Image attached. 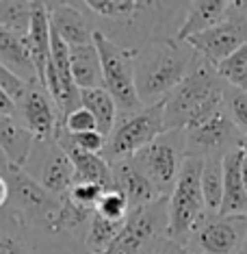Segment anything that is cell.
<instances>
[{
  "label": "cell",
  "mask_w": 247,
  "mask_h": 254,
  "mask_svg": "<svg viewBox=\"0 0 247 254\" xmlns=\"http://www.w3.org/2000/svg\"><path fill=\"white\" fill-rule=\"evenodd\" d=\"M195 50L176 37L146 42L135 50V89L143 107L163 105L187 76Z\"/></svg>",
  "instance_id": "6da1fadb"
},
{
  "label": "cell",
  "mask_w": 247,
  "mask_h": 254,
  "mask_svg": "<svg viewBox=\"0 0 247 254\" xmlns=\"http://www.w3.org/2000/svg\"><path fill=\"white\" fill-rule=\"evenodd\" d=\"M223 89L215 65L195 55L187 76L163 102L165 130H187L212 118L223 109Z\"/></svg>",
  "instance_id": "7a4b0ae2"
},
{
  "label": "cell",
  "mask_w": 247,
  "mask_h": 254,
  "mask_svg": "<svg viewBox=\"0 0 247 254\" xmlns=\"http://www.w3.org/2000/svg\"><path fill=\"white\" fill-rule=\"evenodd\" d=\"M94 46L102 65V87L117 105V115H128L143 109L135 89V50L117 46L98 28L94 33Z\"/></svg>",
  "instance_id": "3957f363"
},
{
  "label": "cell",
  "mask_w": 247,
  "mask_h": 254,
  "mask_svg": "<svg viewBox=\"0 0 247 254\" xmlns=\"http://www.w3.org/2000/svg\"><path fill=\"white\" fill-rule=\"evenodd\" d=\"M202 165L204 161L187 157L180 167L178 181L167 195V239L176 244H185L193 224L206 211L202 195Z\"/></svg>",
  "instance_id": "277c9868"
},
{
  "label": "cell",
  "mask_w": 247,
  "mask_h": 254,
  "mask_svg": "<svg viewBox=\"0 0 247 254\" xmlns=\"http://www.w3.org/2000/svg\"><path fill=\"white\" fill-rule=\"evenodd\" d=\"M187 159V135L185 130H165L152 143L141 148L133 157L141 174L150 181L154 191L167 198Z\"/></svg>",
  "instance_id": "5b68a950"
},
{
  "label": "cell",
  "mask_w": 247,
  "mask_h": 254,
  "mask_svg": "<svg viewBox=\"0 0 247 254\" xmlns=\"http://www.w3.org/2000/svg\"><path fill=\"white\" fill-rule=\"evenodd\" d=\"M167 198L128 211L122 230L104 254H152L160 239L167 237Z\"/></svg>",
  "instance_id": "8992f818"
},
{
  "label": "cell",
  "mask_w": 247,
  "mask_h": 254,
  "mask_svg": "<svg viewBox=\"0 0 247 254\" xmlns=\"http://www.w3.org/2000/svg\"><path fill=\"white\" fill-rule=\"evenodd\" d=\"M165 132L163 126V105L143 107L135 113L117 115L115 128L106 137L102 159L108 165L124 159H133L141 148L152 143L158 135Z\"/></svg>",
  "instance_id": "52a82bcc"
},
{
  "label": "cell",
  "mask_w": 247,
  "mask_h": 254,
  "mask_svg": "<svg viewBox=\"0 0 247 254\" xmlns=\"http://www.w3.org/2000/svg\"><path fill=\"white\" fill-rule=\"evenodd\" d=\"M247 244V217L204 211L187 235L185 246L193 254H239Z\"/></svg>",
  "instance_id": "ba28073f"
},
{
  "label": "cell",
  "mask_w": 247,
  "mask_h": 254,
  "mask_svg": "<svg viewBox=\"0 0 247 254\" xmlns=\"http://www.w3.org/2000/svg\"><path fill=\"white\" fill-rule=\"evenodd\" d=\"M187 135V157L208 161V159H223L228 152L239 150L243 135L232 124L226 109L217 111L206 122L185 130Z\"/></svg>",
  "instance_id": "9c48e42d"
},
{
  "label": "cell",
  "mask_w": 247,
  "mask_h": 254,
  "mask_svg": "<svg viewBox=\"0 0 247 254\" xmlns=\"http://www.w3.org/2000/svg\"><path fill=\"white\" fill-rule=\"evenodd\" d=\"M187 44L195 50V55H199L202 59L217 65L226 57L247 46V18L237 13L232 2H230L228 15L219 24L210 26L208 31L187 39Z\"/></svg>",
  "instance_id": "30bf717a"
},
{
  "label": "cell",
  "mask_w": 247,
  "mask_h": 254,
  "mask_svg": "<svg viewBox=\"0 0 247 254\" xmlns=\"http://www.w3.org/2000/svg\"><path fill=\"white\" fill-rule=\"evenodd\" d=\"M18 109L22 113V126L31 132L33 139L37 143L54 141L61 122L52 98L42 83H28Z\"/></svg>",
  "instance_id": "8fae6325"
},
{
  "label": "cell",
  "mask_w": 247,
  "mask_h": 254,
  "mask_svg": "<svg viewBox=\"0 0 247 254\" xmlns=\"http://www.w3.org/2000/svg\"><path fill=\"white\" fill-rule=\"evenodd\" d=\"M4 178L9 183V195L13 193L18 209L24 211L33 222L42 224L44 230L48 228L50 219L59 209V198L50 195L35 178H31L24 170H18V167H11Z\"/></svg>",
  "instance_id": "7c38bea8"
},
{
  "label": "cell",
  "mask_w": 247,
  "mask_h": 254,
  "mask_svg": "<svg viewBox=\"0 0 247 254\" xmlns=\"http://www.w3.org/2000/svg\"><path fill=\"white\" fill-rule=\"evenodd\" d=\"M50 18V31L59 35L70 48L94 44L96 28L89 24L78 2H46Z\"/></svg>",
  "instance_id": "4fadbf2b"
},
{
  "label": "cell",
  "mask_w": 247,
  "mask_h": 254,
  "mask_svg": "<svg viewBox=\"0 0 247 254\" xmlns=\"http://www.w3.org/2000/svg\"><path fill=\"white\" fill-rule=\"evenodd\" d=\"M111 176H113V189L119 191L128 200L130 209L135 206L150 204V202L163 198L154 191V187L150 185L146 176L141 174V170L135 165L133 159H124L111 165Z\"/></svg>",
  "instance_id": "5bb4252c"
},
{
  "label": "cell",
  "mask_w": 247,
  "mask_h": 254,
  "mask_svg": "<svg viewBox=\"0 0 247 254\" xmlns=\"http://www.w3.org/2000/svg\"><path fill=\"white\" fill-rule=\"evenodd\" d=\"M44 157H42V172H39V185L54 198H61L70 191L74 185V165L70 157L63 152V148L56 141L44 143Z\"/></svg>",
  "instance_id": "9a60e30c"
},
{
  "label": "cell",
  "mask_w": 247,
  "mask_h": 254,
  "mask_svg": "<svg viewBox=\"0 0 247 254\" xmlns=\"http://www.w3.org/2000/svg\"><path fill=\"white\" fill-rule=\"evenodd\" d=\"M230 0H198V2H187V11L182 24L176 33L178 42H187L199 33L208 31L210 26L219 24L228 15Z\"/></svg>",
  "instance_id": "2e32d148"
},
{
  "label": "cell",
  "mask_w": 247,
  "mask_h": 254,
  "mask_svg": "<svg viewBox=\"0 0 247 254\" xmlns=\"http://www.w3.org/2000/svg\"><path fill=\"white\" fill-rule=\"evenodd\" d=\"M241 150H232L221 159L223 170V200L219 206L221 215L247 217V189L241 178Z\"/></svg>",
  "instance_id": "e0dca14e"
},
{
  "label": "cell",
  "mask_w": 247,
  "mask_h": 254,
  "mask_svg": "<svg viewBox=\"0 0 247 254\" xmlns=\"http://www.w3.org/2000/svg\"><path fill=\"white\" fill-rule=\"evenodd\" d=\"M24 42H26L28 55H31L39 83L44 85L46 65L50 61V18H48L46 2H33L31 26H28V35L24 37Z\"/></svg>",
  "instance_id": "ac0fdd59"
},
{
  "label": "cell",
  "mask_w": 247,
  "mask_h": 254,
  "mask_svg": "<svg viewBox=\"0 0 247 254\" xmlns=\"http://www.w3.org/2000/svg\"><path fill=\"white\" fill-rule=\"evenodd\" d=\"M33 148H35V139L31 137V132L18 120L0 113V150L4 152L9 165L22 170L31 157Z\"/></svg>",
  "instance_id": "d6986e66"
},
{
  "label": "cell",
  "mask_w": 247,
  "mask_h": 254,
  "mask_svg": "<svg viewBox=\"0 0 247 254\" xmlns=\"http://www.w3.org/2000/svg\"><path fill=\"white\" fill-rule=\"evenodd\" d=\"M63 148V152L70 157L74 165V181H83V183H94L100 185L104 191L113 189V176H111V165L102 159V154H89L83 150H76L67 143H59Z\"/></svg>",
  "instance_id": "ffe728a7"
},
{
  "label": "cell",
  "mask_w": 247,
  "mask_h": 254,
  "mask_svg": "<svg viewBox=\"0 0 247 254\" xmlns=\"http://www.w3.org/2000/svg\"><path fill=\"white\" fill-rule=\"evenodd\" d=\"M0 63L26 83H39L24 37H18L2 26H0Z\"/></svg>",
  "instance_id": "44dd1931"
},
{
  "label": "cell",
  "mask_w": 247,
  "mask_h": 254,
  "mask_svg": "<svg viewBox=\"0 0 247 254\" xmlns=\"http://www.w3.org/2000/svg\"><path fill=\"white\" fill-rule=\"evenodd\" d=\"M70 72L80 91L102 87V65L94 44L70 48Z\"/></svg>",
  "instance_id": "7402d4cb"
},
{
  "label": "cell",
  "mask_w": 247,
  "mask_h": 254,
  "mask_svg": "<svg viewBox=\"0 0 247 254\" xmlns=\"http://www.w3.org/2000/svg\"><path fill=\"white\" fill-rule=\"evenodd\" d=\"M80 107L87 109L96 120V128L102 137H108L117 122V105L104 87L83 89L80 91Z\"/></svg>",
  "instance_id": "603a6c76"
},
{
  "label": "cell",
  "mask_w": 247,
  "mask_h": 254,
  "mask_svg": "<svg viewBox=\"0 0 247 254\" xmlns=\"http://www.w3.org/2000/svg\"><path fill=\"white\" fill-rule=\"evenodd\" d=\"M124 222H111V219H104L102 215H98L94 211L87 228V235H85L83 241V250L85 254H104L108 250V246L115 241V237L119 235Z\"/></svg>",
  "instance_id": "cb8c5ba5"
},
{
  "label": "cell",
  "mask_w": 247,
  "mask_h": 254,
  "mask_svg": "<svg viewBox=\"0 0 247 254\" xmlns=\"http://www.w3.org/2000/svg\"><path fill=\"white\" fill-rule=\"evenodd\" d=\"M202 195L204 206L210 213H219L223 200V170L221 159H208L202 165Z\"/></svg>",
  "instance_id": "d4e9b609"
},
{
  "label": "cell",
  "mask_w": 247,
  "mask_h": 254,
  "mask_svg": "<svg viewBox=\"0 0 247 254\" xmlns=\"http://www.w3.org/2000/svg\"><path fill=\"white\" fill-rule=\"evenodd\" d=\"M83 4L94 15L113 22L115 26L130 20L141 7V2H137V0H87Z\"/></svg>",
  "instance_id": "484cf974"
},
{
  "label": "cell",
  "mask_w": 247,
  "mask_h": 254,
  "mask_svg": "<svg viewBox=\"0 0 247 254\" xmlns=\"http://www.w3.org/2000/svg\"><path fill=\"white\" fill-rule=\"evenodd\" d=\"M215 72L228 87H237L247 91V46L226 57L215 65Z\"/></svg>",
  "instance_id": "4316f807"
},
{
  "label": "cell",
  "mask_w": 247,
  "mask_h": 254,
  "mask_svg": "<svg viewBox=\"0 0 247 254\" xmlns=\"http://www.w3.org/2000/svg\"><path fill=\"white\" fill-rule=\"evenodd\" d=\"M33 15V2H0V26L15 33L18 37L28 35Z\"/></svg>",
  "instance_id": "83f0119b"
},
{
  "label": "cell",
  "mask_w": 247,
  "mask_h": 254,
  "mask_svg": "<svg viewBox=\"0 0 247 254\" xmlns=\"http://www.w3.org/2000/svg\"><path fill=\"white\" fill-rule=\"evenodd\" d=\"M223 109L230 115L232 124L239 128L241 135H247V91L228 87L223 89Z\"/></svg>",
  "instance_id": "f1b7e54d"
},
{
  "label": "cell",
  "mask_w": 247,
  "mask_h": 254,
  "mask_svg": "<svg viewBox=\"0 0 247 254\" xmlns=\"http://www.w3.org/2000/svg\"><path fill=\"white\" fill-rule=\"evenodd\" d=\"M94 211L104 219H111V222H124L126 215H128V211H130V204L119 191L111 189V191L102 193V198L98 200Z\"/></svg>",
  "instance_id": "f546056e"
},
{
  "label": "cell",
  "mask_w": 247,
  "mask_h": 254,
  "mask_svg": "<svg viewBox=\"0 0 247 254\" xmlns=\"http://www.w3.org/2000/svg\"><path fill=\"white\" fill-rule=\"evenodd\" d=\"M104 189L100 185H94V183H83V181H74V185L67 191V198H70L74 204H78L80 209H87V211H94L98 200L102 198Z\"/></svg>",
  "instance_id": "4dcf8cb0"
},
{
  "label": "cell",
  "mask_w": 247,
  "mask_h": 254,
  "mask_svg": "<svg viewBox=\"0 0 247 254\" xmlns=\"http://www.w3.org/2000/svg\"><path fill=\"white\" fill-rule=\"evenodd\" d=\"M61 130L70 132V135H78V132H89V130H98L96 128V120L94 115H91L87 109L78 107L74 109L72 113H67L65 118H63V122L59 126Z\"/></svg>",
  "instance_id": "1f68e13d"
},
{
  "label": "cell",
  "mask_w": 247,
  "mask_h": 254,
  "mask_svg": "<svg viewBox=\"0 0 247 254\" xmlns=\"http://www.w3.org/2000/svg\"><path fill=\"white\" fill-rule=\"evenodd\" d=\"M26 87H28L26 80H22L18 74H13L9 67H4L2 63H0V89L7 94V98L13 102L15 107H18L20 100L24 98Z\"/></svg>",
  "instance_id": "d6a6232c"
},
{
  "label": "cell",
  "mask_w": 247,
  "mask_h": 254,
  "mask_svg": "<svg viewBox=\"0 0 247 254\" xmlns=\"http://www.w3.org/2000/svg\"><path fill=\"white\" fill-rule=\"evenodd\" d=\"M0 254H35V250L7 230H0Z\"/></svg>",
  "instance_id": "836d02e7"
},
{
  "label": "cell",
  "mask_w": 247,
  "mask_h": 254,
  "mask_svg": "<svg viewBox=\"0 0 247 254\" xmlns=\"http://www.w3.org/2000/svg\"><path fill=\"white\" fill-rule=\"evenodd\" d=\"M152 254H193L191 250H187L185 246H180V244H176V241H171V239H160L158 241V246L152 250Z\"/></svg>",
  "instance_id": "e575fe53"
},
{
  "label": "cell",
  "mask_w": 247,
  "mask_h": 254,
  "mask_svg": "<svg viewBox=\"0 0 247 254\" xmlns=\"http://www.w3.org/2000/svg\"><path fill=\"white\" fill-rule=\"evenodd\" d=\"M15 111H18V107L13 105V102L7 98V94H4L2 89H0V113L7 115V118H13Z\"/></svg>",
  "instance_id": "d590c367"
},
{
  "label": "cell",
  "mask_w": 247,
  "mask_h": 254,
  "mask_svg": "<svg viewBox=\"0 0 247 254\" xmlns=\"http://www.w3.org/2000/svg\"><path fill=\"white\" fill-rule=\"evenodd\" d=\"M7 200H9V183H7V178L0 174V209L7 204Z\"/></svg>",
  "instance_id": "8d00e7d4"
},
{
  "label": "cell",
  "mask_w": 247,
  "mask_h": 254,
  "mask_svg": "<svg viewBox=\"0 0 247 254\" xmlns=\"http://www.w3.org/2000/svg\"><path fill=\"white\" fill-rule=\"evenodd\" d=\"M241 154H243V152H241ZM241 178H243V185L247 189V159L245 157H241Z\"/></svg>",
  "instance_id": "74e56055"
},
{
  "label": "cell",
  "mask_w": 247,
  "mask_h": 254,
  "mask_svg": "<svg viewBox=\"0 0 247 254\" xmlns=\"http://www.w3.org/2000/svg\"><path fill=\"white\" fill-rule=\"evenodd\" d=\"M239 150L243 152V157L247 159V135H243V139H241V143H239Z\"/></svg>",
  "instance_id": "f35d334b"
},
{
  "label": "cell",
  "mask_w": 247,
  "mask_h": 254,
  "mask_svg": "<svg viewBox=\"0 0 247 254\" xmlns=\"http://www.w3.org/2000/svg\"><path fill=\"white\" fill-rule=\"evenodd\" d=\"M239 254H247V244H245V248H243V250H241Z\"/></svg>",
  "instance_id": "ab89813d"
}]
</instances>
